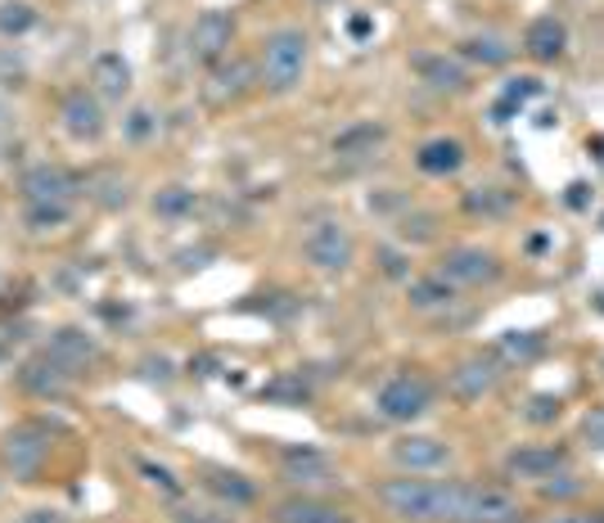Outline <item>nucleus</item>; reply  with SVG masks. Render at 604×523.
I'll use <instances>...</instances> for the list:
<instances>
[{"label": "nucleus", "mask_w": 604, "mask_h": 523, "mask_svg": "<svg viewBox=\"0 0 604 523\" xmlns=\"http://www.w3.org/2000/svg\"><path fill=\"white\" fill-rule=\"evenodd\" d=\"M352 37H370V19H352Z\"/></svg>", "instance_id": "a18cd8bd"}, {"label": "nucleus", "mask_w": 604, "mask_h": 523, "mask_svg": "<svg viewBox=\"0 0 604 523\" xmlns=\"http://www.w3.org/2000/svg\"><path fill=\"white\" fill-rule=\"evenodd\" d=\"M37 28V10L28 0H6L0 6V37H28Z\"/></svg>", "instance_id": "72a5a7b5"}, {"label": "nucleus", "mask_w": 604, "mask_h": 523, "mask_svg": "<svg viewBox=\"0 0 604 523\" xmlns=\"http://www.w3.org/2000/svg\"><path fill=\"white\" fill-rule=\"evenodd\" d=\"M311 6H334V0H311Z\"/></svg>", "instance_id": "09e8293b"}, {"label": "nucleus", "mask_w": 604, "mask_h": 523, "mask_svg": "<svg viewBox=\"0 0 604 523\" xmlns=\"http://www.w3.org/2000/svg\"><path fill=\"white\" fill-rule=\"evenodd\" d=\"M416 73L433 86V91H464L469 86V69L455 54H420L416 59Z\"/></svg>", "instance_id": "393cba45"}, {"label": "nucleus", "mask_w": 604, "mask_h": 523, "mask_svg": "<svg viewBox=\"0 0 604 523\" xmlns=\"http://www.w3.org/2000/svg\"><path fill=\"white\" fill-rule=\"evenodd\" d=\"M383 141H388V126L383 122H352V126H344L339 136H334V158H375L379 150H383Z\"/></svg>", "instance_id": "4be33fe9"}, {"label": "nucleus", "mask_w": 604, "mask_h": 523, "mask_svg": "<svg viewBox=\"0 0 604 523\" xmlns=\"http://www.w3.org/2000/svg\"><path fill=\"white\" fill-rule=\"evenodd\" d=\"M582 479L577 474H569V470H560V474H551V479H542V483H536V496H542V501H573V496H582Z\"/></svg>", "instance_id": "c9c22d12"}, {"label": "nucleus", "mask_w": 604, "mask_h": 523, "mask_svg": "<svg viewBox=\"0 0 604 523\" xmlns=\"http://www.w3.org/2000/svg\"><path fill=\"white\" fill-rule=\"evenodd\" d=\"M416 167L424 176H455L464 167V145L455 136H433L416 150Z\"/></svg>", "instance_id": "5701e85b"}, {"label": "nucleus", "mask_w": 604, "mask_h": 523, "mask_svg": "<svg viewBox=\"0 0 604 523\" xmlns=\"http://www.w3.org/2000/svg\"><path fill=\"white\" fill-rule=\"evenodd\" d=\"M73 222V204H23V226L32 235H54Z\"/></svg>", "instance_id": "c756f323"}, {"label": "nucleus", "mask_w": 604, "mask_h": 523, "mask_svg": "<svg viewBox=\"0 0 604 523\" xmlns=\"http://www.w3.org/2000/svg\"><path fill=\"white\" fill-rule=\"evenodd\" d=\"M82 189L91 194V204L104 208V213H122L131 204V181L117 172V167H104V172H91L82 181Z\"/></svg>", "instance_id": "b1692460"}, {"label": "nucleus", "mask_w": 604, "mask_h": 523, "mask_svg": "<svg viewBox=\"0 0 604 523\" xmlns=\"http://www.w3.org/2000/svg\"><path fill=\"white\" fill-rule=\"evenodd\" d=\"M91 91H95L104 104H122V100L131 95V63H126L117 50L95 54V63H91Z\"/></svg>", "instance_id": "6ab92c4d"}, {"label": "nucleus", "mask_w": 604, "mask_h": 523, "mask_svg": "<svg viewBox=\"0 0 604 523\" xmlns=\"http://www.w3.org/2000/svg\"><path fill=\"white\" fill-rule=\"evenodd\" d=\"M198 483H204V492H208V496H217V501H222V505H231V510H248V505H257V483H253L248 474H239V470L204 465V470H198Z\"/></svg>", "instance_id": "f3484780"}, {"label": "nucleus", "mask_w": 604, "mask_h": 523, "mask_svg": "<svg viewBox=\"0 0 604 523\" xmlns=\"http://www.w3.org/2000/svg\"><path fill=\"white\" fill-rule=\"evenodd\" d=\"M560 416H564V398H555V392H532L528 407H523L528 424H555Z\"/></svg>", "instance_id": "e433bc0d"}, {"label": "nucleus", "mask_w": 604, "mask_h": 523, "mask_svg": "<svg viewBox=\"0 0 604 523\" xmlns=\"http://www.w3.org/2000/svg\"><path fill=\"white\" fill-rule=\"evenodd\" d=\"M172 523H222V519H213V514H204V510H176Z\"/></svg>", "instance_id": "37998d69"}, {"label": "nucleus", "mask_w": 604, "mask_h": 523, "mask_svg": "<svg viewBox=\"0 0 604 523\" xmlns=\"http://www.w3.org/2000/svg\"><path fill=\"white\" fill-rule=\"evenodd\" d=\"M569 208H586V185L582 181L569 185Z\"/></svg>", "instance_id": "c03bdc74"}, {"label": "nucleus", "mask_w": 604, "mask_h": 523, "mask_svg": "<svg viewBox=\"0 0 604 523\" xmlns=\"http://www.w3.org/2000/svg\"><path fill=\"white\" fill-rule=\"evenodd\" d=\"M438 235V217L433 213H420V208H407L397 217V239L401 244H429Z\"/></svg>", "instance_id": "473e14b6"}, {"label": "nucleus", "mask_w": 604, "mask_h": 523, "mask_svg": "<svg viewBox=\"0 0 604 523\" xmlns=\"http://www.w3.org/2000/svg\"><path fill=\"white\" fill-rule=\"evenodd\" d=\"M375 262H379V271H383L388 280H407V276H411V257L401 253V248H392V244H379V248H375Z\"/></svg>", "instance_id": "4c0bfd02"}, {"label": "nucleus", "mask_w": 604, "mask_h": 523, "mask_svg": "<svg viewBox=\"0 0 604 523\" xmlns=\"http://www.w3.org/2000/svg\"><path fill=\"white\" fill-rule=\"evenodd\" d=\"M560 470H569V447H560V442L514 447L505 455V479H519V483H542V479H551Z\"/></svg>", "instance_id": "4468645a"}, {"label": "nucleus", "mask_w": 604, "mask_h": 523, "mask_svg": "<svg viewBox=\"0 0 604 523\" xmlns=\"http://www.w3.org/2000/svg\"><path fill=\"white\" fill-rule=\"evenodd\" d=\"M532 95H542V82H536V78H510L501 100H505V104H514V109H523Z\"/></svg>", "instance_id": "58836bf2"}, {"label": "nucleus", "mask_w": 604, "mask_h": 523, "mask_svg": "<svg viewBox=\"0 0 604 523\" xmlns=\"http://www.w3.org/2000/svg\"><path fill=\"white\" fill-rule=\"evenodd\" d=\"M451 302H455V285L442 280L438 271L407 285V307H411V311H447Z\"/></svg>", "instance_id": "cd10ccee"}, {"label": "nucleus", "mask_w": 604, "mask_h": 523, "mask_svg": "<svg viewBox=\"0 0 604 523\" xmlns=\"http://www.w3.org/2000/svg\"><path fill=\"white\" fill-rule=\"evenodd\" d=\"M455 523H523V501L505 488L464 483V501H460Z\"/></svg>", "instance_id": "9d476101"}, {"label": "nucleus", "mask_w": 604, "mask_h": 523, "mask_svg": "<svg viewBox=\"0 0 604 523\" xmlns=\"http://www.w3.org/2000/svg\"><path fill=\"white\" fill-rule=\"evenodd\" d=\"M272 523H357L352 510L334 505L325 496H311V492H294L285 496L276 510H272Z\"/></svg>", "instance_id": "dca6fc26"}, {"label": "nucleus", "mask_w": 604, "mask_h": 523, "mask_svg": "<svg viewBox=\"0 0 604 523\" xmlns=\"http://www.w3.org/2000/svg\"><path fill=\"white\" fill-rule=\"evenodd\" d=\"M501 375H505V361L496 352H474L447 370V392L455 402H483L488 392L501 388Z\"/></svg>", "instance_id": "6e6552de"}, {"label": "nucleus", "mask_w": 604, "mask_h": 523, "mask_svg": "<svg viewBox=\"0 0 604 523\" xmlns=\"http://www.w3.org/2000/svg\"><path fill=\"white\" fill-rule=\"evenodd\" d=\"M59 126H63V136L78 141V145H100L104 131H109L104 100H100L91 86L63 91V100H59Z\"/></svg>", "instance_id": "0eeeda50"}, {"label": "nucleus", "mask_w": 604, "mask_h": 523, "mask_svg": "<svg viewBox=\"0 0 604 523\" xmlns=\"http://www.w3.org/2000/svg\"><path fill=\"white\" fill-rule=\"evenodd\" d=\"M280 474H285V483L298 488V492L339 483V474H334V461H329L325 451H316V447H289V451L280 455Z\"/></svg>", "instance_id": "2eb2a0df"}, {"label": "nucleus", "mask_w": 604, "mask_h": 523, "mask_svg": "<svg viewBox=\"0 0 604 523\" xmlns=\"http://www.w3.org/2000/svg\"><path fill=\"white\" fill-rule=\"evenodd\" d=\"M231 45H235V19L226 10H204L190 23V59L213 69V63L231 54Z\"/></svg>", "instance_id": "ddd939ff"}, {"label": "nucleus", "mask_w": 604, "mask_h": 523, "mask_svg": "<svg viewBox=\"0 0 604 523\" xmlns=\"http://www.w3.org/2000/svg\"><path fill=\"white\" fill-rule=\"evenodd\" d=\"M560 523H604L600 514H577V519H560Z\"/></svg>", "instance_id": "49530a36"}, {"label": "nucleus", "mask_w": 604, "mask_h": 523, "mask_svg": "<svg viewBox=\"0 0 604 523\" xmlns=\"http://www.w3.org/2000/svg\"><path fill=\"white\" fill-rule=\"evenodd\" d=\"M303 257H307V267L320 271V276H344L352 267V257H357V239H352V230L344 222L325 217V222H316L307 230Z\"/></svg>", "instance_id": "39448f33"}, {"label": "nucleus", "mask_w": 604, "mask_h": 523, "mask_svg": "<svg viewBox=\"0 0 604 523\" xmlns=\"http://www.w3.org/2000/svg\"><path fill=\"white\" fill-rule=\"evenodd\" d=\"M460 208H464L469 217H483V222L510 217V213H514V189H505V185H474V189H464Z\"/></svg>", "instance_id": "bb28decb"}, {"label": "nucleus", "mask_w": 604, "mask_h": 523, "mask_svg": "<svg viewBox=\"0 0 604 523\" xmlns=\"http://www.w3.org/2000/svg\"><path fill=\"white\" fill-rule=\"evenodd\" d=\"M122 136H126L131 145H145L150 136H158V113H154L150 104H136V109L122 117Z\"/></svg>", "instance_id": "f704fd0d"}, {"label": "nucleus", "mask_w": 604, "mask_h": 523, "mask_svg": "<svg viewBox=\"0 0 604 523\" xmlns=\"http://www.w3.org/2000/svg\"><path fill=\"white\" fill-rule=\"evenodd\" d=\"M307 54H311V41L303 28H276L257 50V82L272 95H294L307 73Z\"/></svg>", "instance_id": "f03ea898"}, {"label": "nucleus", "mask_w": 604, "mask_h": 523, "mask_svg": "<svg viewBox=\"0 0 604 523\" xmlns=\"http://www.w3.org/2000/svg\"><path fill=\"white\" fill-rule=\"evenodd\" d=\"M501 257L492 248H479V244H455L438 257V276L451 280L455 289H483V285H496L501 280Z\"/></svg>", "instance_id": "423d86ee"}, {"label": "nucleus", "mask_w": 604, "mask_h": 523, "mask_svg": "<svg viewBox=\"0 0 604 523\" xmlns=\"http://www.w3.org/2000/svg\"><path fill=\"white\" fill-rule=\"evenodd\" d=\"M438 402V383L420 370H407V375H392L379 392H375V411L388 420V424H416L433 411Z\"/></svg>", "instance_id": "7ed1b4c3"}, {"label": "nucleus", "mask_w": 604, "mask_h": 523, "mask_svg": "<svg viewBox=\"0 0 604 523\" xmlns=\"http://www.w3.org/2000/svg\"><path fill=\"white\" fill-rule=\"evenodd\" d=\"M600 226H604V222H600Z\"/></svg>", "instance_id": "8fccbe9b"}, {"label": "nucleus", "mask_w": 604, "mask_h": 523, "mask_svg": "<svg viewBox=\"0 0 604 523\" xmlns=\"http://www.w3.org/2000/svg\"><path fill=\"white\" fill-rule=\"evenodd\" d=\"M375 501L397 523H455L464 483L460 479H424V474H397L375 488Z\"/></svg>", "instance_id": "f257e3e1"}, {"label": "nucleus", "mask_w": 604, "mask_h": 523, "mask_svg": "<svg viewBox=\"0 0 604 523\" xmlns=\"http://www.w3.org/2000/svg\"><path fill=\"white\" fill-rule=\"evenodd\" d=\"M150 213L158 217V222H190L194 213H198V194L190 189V185H181V181H172V185H158L154 189V199H150Z\"/></svg>", "instance_id": "a878e982"}, {"label": "nucleus", "mask_w": 604, "mask_h": 523, "mask_svg": "<svg viewBox=\"0 0 604 523\" xmlns=\"http://www.w3.org/2000/svg\"><path fill=\"white\" fill-rule=\"evenodd\" d=\"M591 302H595V311H604V289H595V294H591Z\"/></svg>", "instance_id": "de8ad7c7"}, {"label": "nucleus", "mask_w": 604, "mask_h": 523, "mask_svg": "<svg viewBox=\"0 0 604 523\" xmlns=\"http://www.w3.org/2000/svg\"><path fill=\"white\" fill-rule=\"evenodd\" d=\"M510 54H514V45H505L492 32H474V37L460 41V59H474V63H483V69H505Z\"/></svg>", "instance_id": "c85d7f7f"}, {"label": "nucleus", "mask_w": 604, "mask_h": 523, "mask_svg": "<svg viewBox=\"0 0 604 523\" xmlns=\"http://www.w3.org/2000/svg\"><path fill=\"white\" fill-rule=\"evenodd\" d=\"M257 82V73H253V63H244V59H222V63H213V82H208V100L217 104V109H226V104H235V100H244L248 95V86Z\"/></svg>", "instance_id": "412c9836"}, {"label": "nucleus", "mask_w": 604, "mask_h": 523, "mask_svg": "<svg viewBox=\"0 0 604 523\" xmlns=\"http://www.w3.org/2000/svg\"><path fill=\"white\" fill-rule=\"evenodd\" d=\"M136 474H141V479H145L154 492H163L167 501H181V496H185V483H181V479H176V474H172L163 461H150V455H136Z\"/></svg>", "instance_id": "2f4dec72"}, {"label": "nucleus", "mask_w": 604, "mask_h": 523, "mask_svg": "<svg viewBox=\"0 0 604 523\" xmlns=\"http://www.w3.org/2000/svg\"><path fill=\"white\" fill-rule=\"evenodd\" d=\"M388 455L401 474H438L451 465V447L433 433H401V438H392Z\"/></svg>", "instance_id": "9b49d317"}, {"label": "nucleus", "mask_w": 604, "mask_h": 523, "mask_svg": "<svg viewBox=\"0 0 604 523\" xmlns=\"http://www.w3.org/2000/svg\"><path fill=\"white\" fill-rule=\"evenodd\" d=\"M19 194H23V204H73L82 194V176L69 172L63 163H32L19 176Z\"/></svg>", "instance_id": "1a4fd4ad"}, {"label": "nucleus", "mask_w": 604, "mask_h": 523, "mask_svg": "<svg viewBox=\"0 0 604 523\" xmlns=\"http://www.w3.org/2000/svg\"><path fill=\"white\" fill-rule=\"evenodd\" d=\"M45 352H50L59 366H69L73 375L100 361V343H95L86 330H78V325H59V330L50 335V343H45Z\"/></svg>", "instance_id": "a211bd4d"}, {"label": "nucleus", "mask_w": 604, "mask_h": 523, "mask_svg": "<svg viewBox=\"0 0 604 523\" xmlns=\"http://www.w3.org/2000/svg\"><path fill=\"white\" fill-rule=\"evenodd\" d=\"M523 50H528L536 63H555V59H564V50H569V28H564L555 14L532 19L528 32H523Z\"/></svg>", "instance_id": "aec40b11"}, {"label": "nucleus", "mask_w": 604, "mask_h": 523, "mask_svg": "<svg viewBox=\"0 0 604 523\" xmlns=\"http://www.w3.org/2000/svg\"><path fill=\"white\" fill-rule=\"evenodd\" d=\"M50 461V429L41 420H23L0 438V465L14 483H41Z\"/></svg>", "instance_id": "20e7f679"}, {"label": "nucleus", "mask_w": 604, "mask_h": 523, "mask_svg": "<svg viewBox=\"0 0 604 523\" xmlns=\"http://www.w3.org/2000/svg\"><path fill=\"white\" fill-rule=\"evenodd\" d=\"M262 398H272V402H307L311 392H307L298 379H280V383H272V388H262Z\"/></svg>", "instance_id": "ea45409f"}, {"label": "nucleus", "mask_w": 604, "mask_h": 523, "mask_svg": "<svg viewBox=\"0 0 604 523\" xmlns=\"http://www.w3.org/2000/svg\"><path fill=\"white\" fill-rule=\"evenodd\" d=\"M19 523H69V514L54 510V505H32V510H23Z\"/></svg>", "instance_id": "79ce46f5"}, {"label": "nucleus", "mask_w": 604, "mask_h": 523, "mask_svg": "<svg viewBox=\"0 0 604 523\" xmlns=\"http://www.w3.org/2000/svg\"><path fill=\"white\" fill-rule=\"evenodd\" d=\"M542 343H546V339L536 335V330H505V335L496 339V348H492V352H496L505 366H514V361L523 366V361H532L536 352H542Z\"/></svg>", "instance_id": "7c9ffc66"}, {"label": "nucleus", "mask_w": 604, "mask_h": 523, "mask_svg": "<svg viewBox=\"0 0 604 523\" xmlns=\"http://www.w3.org/2000/svg\"><path fill=\"white\" fill-rule=\"evenodd\" d=\"M582 442L591 451H604V407H595V411L582 416Z\"/></svg>", "instance_id": "a19ab883"}, {"label": "nucleus", "mask_w": 604, "mask_h": 523, "mask_svg": "<svg viewBox=\"0 0 604 523\" xmlns=\"http://www.w3.org/2000/svg\"><path fill=\"white\" fill-rule=\"evenodd\" d=\"M14 379H19V388L28 392V398H37V402H59V398H69V392H73V370L59 366L50 352L28 357L14 370Z\"/></svg>", "instance_id": "f8f14e48"}]
</instances>
